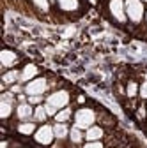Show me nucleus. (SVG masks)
<instances>
[{"instance_id": "473e14b6", "label": "nucleus", "mask_w": 147, "mask_h": 148, "mask_svg": "<svg viewBox=\"0 0 147 148\" xmlns=\"http://www.w3.org/2000/svg\"><path fill=\"white\" fill-rule=\"evenodd\" d=\"M145 104H147V101H145Z\"/></svg>"}, {"instance_id": "39448f33", "label": "nucleus", "mask_w": 147, "mask_h": 148, "mask_svg": "<svg viewBox=\"0 0 147 148\" xmlns=\"http://www.w3.org/2000/svg\"><path fill=\"white\" fill-rule=\"evenodd\" d=\"M106 11L110 14V18L119 23V25H126L128 23V16H126V0H108L106 2Z\"/></svg>"}, {"instance_id": "6e6552de", "label": "nucleus", "mask_w": 147, "mask_h": 148, "mask_svg": "<svg viewBox=\"0 0 147 148\" xmlns=\"http://www.w3.org/2000/svg\"><path fill=\"white\" fill-rule=\"evenodd\" d=\"M20 71H21V76H20V83L21 85H27L28 81H32V79H35L37 76H41V69L35 65V64H32V62L23 64Z\"/></svg>"}, {"instance_id": "7ed1b4c3", "label": "nucleus", "mask_w": 147, "mask_h": 148, "mask_svg": "<svg viewBox=\"0 0 147 148\" xmlns=\"http://www.w3.org/2000/svg\"><path fill=\"white\" fill-rule=\"evenodd\" d=\"M71 101H73V97H71V92L67 88H55V90L50 92V94L46 95V99H44L46 104L57 108V109L71 106Z\"/></svg>"}, {"instance_id": "a211bd4d", "label": "nucleus", "mask_w": 147, "mask_h": 148, "mask_svg": "<svg viewBox=\"0 0 147 148\" xmlns=\"http://www.w3.org/2000/svg\"><path fill=\"white\" fill-rule=\"evenodd\" d=\"M124 86H126V99L128 101H133V99H138V90H140V81H137V79H128L126 83H124Z\"/></svg>"}, {"instance_id": "bb28decb", "label": "nucleus", "mask_w": 147, "mask_h": 148, "mask_svg": "<svg viewBox=\"0 0 147 148\" xmlns=\"http://www.w3.org/2000/svg\"><path fill=\"white\" fill-rule=\"evenodd\" d=\"M76 102L82 104V106H85V97H83V95H78V97H76Z\"/></svg>"}, {"instance_id": "f03ea898", "label": "nucleus", "mask_w": 147, "mask_h": 148, "mask_svg": "<svg viewBox=\"0 0 147 148\" xmlns=\"http://www.w3.org/2000/svg\"><path fill=\"white\" fill-rule=\"evenodd\" d=\"M145 4L142 0H126V16L128 23H131L133 27H140L144 23L145 18Z\"/></svg>"}, {"instance_id": "7c9ffc66", "label": "nucleus", "mask_w": 147, "mask_h": 148, "mask_svg": "<svg viewBox=\"0 0 147 148\" xmlns=\"http://www.w3.org/2000/svg\"><path fill=\"white\" fill-rule=\"evenodd\" d=\"M144 23H145V27H147V7H145V18H144Z\"/></svg>"}, {"instance_id": "6ab92c4d", "label": "nucleus", "mask_w": 147, "mask_h": 148, "mask_svg": "<svg viewBox=\"0 0 147 148\" xmlns=\"http://www.w3.org/2000/svg\"><path fill=\"white\" fill-rule=\"evenodd\" d=\"M32 120L35 122V123H46L48 120H50V116H48V113H46V108H44V104H39V106H35L34 108V116H32Z\"/></svg>"}, {"instance_id": "c85d7f7f", "label": "nucleus", "mask_w": 147, "mask_h": 148, "mask_svg": "<svg viewBox=\"0 0 147 148\" xmlns=\"http://www.w3.org/2000/svg\"><path fill=\"white\" fill-rule=\"evenodd\" d=\"M67 148H82V146H76V145H71V143H67Z\"/></svg>"}, {"instance_id": "a878e982", "label": "nucleus", "mask_w": 147, "mask_h": 148, "mask_svg": "<svg viewBox=\"0 0 147 148\" xmlns=\"http://www.w3.org/2000/svg\"><path fill=\"white\" fill-rule=\"evenodd\" d=\"M67 143H69V141H60V139H55V143H53L50 148H67Z\"/></svg>"}, {"instance_id": "cd10ccee", "label": "nucleus", "mask_w": 147, "mask_h": 148, "mask_svg": "<svg viewBox=\"0 0 147 148\" xmlns=\"http://www.w3.org/2000/svg\"><path fill=\"white\" fill-rule=\"evenodd\" d=\"M0 148H9V139H2V145H0Z\"/></svg>"}, {"instance_id": "9d476101", "label": "nucleus", "mask_w": 147, "mask_h": 148, "mask_svg": "<svg viewBox=\"0 0 147 148\" xmlns=\"http://www.w3.org/2000/svg\"><path fill=\"white\" fill-rule=\"evenodd\" d=\"M57 9L64 14H75L82 11V0H55Z\"/></svg>"}, {"instance_id": "aec40b11", "label": "nucleus", "mask_w": 147, "mask_h": 148, "mask_svg": "<svg viewBox=\"0 0 147 148\" xmlns=\"http://www.w3.org/2000/svg\"><path fill=\"white\" fill-rule=\"evenodd\" d=\"M32 9H35L37 12H43V14H48L50 12V0H28Z\"/></svg>"}, {"instance_id": "2f4dec72", "label": "nucleus", "mask_w": 147, "mask_h": 148, "mask_svg": "<svg viewBox=\"0 0 147 148\" xmlns=\"http://www.w3.org/2000/svg\"><path fill=\"white\" fill-rule=\"evenodd\" d=\"M142 2H144V4H145V5H147V0H142Z\"/></svg>"}, {"instance_id": "423d86ee", "label": "nucleus", "mask_w": 147, "mask_h": 148, "mask_svg": "<svg viewBox=\"0 0 147 148\" xmlns=\"http://www.w3.org/2000/svg\"><path fill=\"white\" fill-rule=\"evenodd\" d=\"M21 62V57L18 55L14 49H9V48H4L0 51V65H2V72L4 71H9V69H16Z\"/></svg>"}, {"instance_id": "dca6fc26", "label": "nucleus", "mask_w": 147, "mask_h": 148, "mask_svg": "<svg viewBox=\"0 0 147 148\" xmlns=\"http://www.w3.org/2000/svg\"><path fill=\"white\" fill-rule=\"evenodd\" d=\"M71 145H76V146H82L85 143V131L78 129L76 125H71V131H69V139H67Z\"/></svg>"}, {"instance_id": "20e7f679", "label": "nucleus", "mask_w": 147, "mask_h": 148, "mask_svg": "<svg viewBox=\"0 0 147 148\" xmlns=\"http://www.w3.org/2000/svg\"><path fill=\"white\" fill-rule=\"evenodd\" d=\"M34 143L39 145V146H44V148H50L53 143H55V132H53V123L46 122V123H41L37 127L35 134L32 136Z\"/></svg>"}, {"instance_id": "393cba45", "label": "nucleus", "mask_w": 147, "mask_h": 148, "mask_svg": "<svg viewBox=\"0 0 147 148\" xmlns=\"http://www.w3.org/2000/svg\"><path fill=\"white\" fill-rule=\"evenodd\" d=\"M44 108H46V113H48V116H50V118L53 120V118H55V115H57V111H59V109H57V108H53V106H50V104H46V102H44Z\"/></svg>"}, {"instance_id": "5701e85b", "label": "nucleus", "mask_w": 147, "mask_h": 148, "mask_svg": "<svg viewBox=\"0 0 147 148\" xmlns=\"http://www.w3.org/2000/svg\"><path fill=\"white\" fill-rule=\"evenodd\" d=\"M82 148H106V143L105 141H85Z\"/></svg>"}, {"instance_id": "4468645a", "label": "nucleus", "mask_w": 147, "mask_h": 148, "mask_svg": "<svg viewBox=\"0 0 147 148\" xmlns=\"http://www.w3.org/2000/svg\"><path fill=\"white\" fill-rule=\"evenodd\" d=\"M73 116H75V108L73 106H67V108H62L57 111L53 122H59V123H69L73 122Z\"/></svg>"}, {"instance_id": "1a4fd4ad", "label": "nucleus", "mask_w": 147, "mask_h": 148, "mask_svg": "<svg viewBox=\"0 0 147 148\" xmlns=\"http://www.w3.org/2000/svg\"><path fill=\"white\" fill-rule=\"evenodd\" d=\"M34 108L28 101L27 102H18L16 104V109H14V118L18 122H25V120H32L34 116Z\"/></svg>"}, {"instance_id": "4be33fe9", "label": "nucleus", "mask_w": 147, "mask_h": 148, "mask_svg": "<svg viewBox=\"0 0 147 148\" xmlns=\"http://www.w3.org/2000/svg\"><path fill=\"white\" fill-rule=\"evenodd\" d=\"M138 99H140V101H147V79H142V81H140Z\"/></svg>"}, {"instance_id": "c756f323", "label": "nucleus", "mask_w": 147, "mask_h": 148, "mask_svg": "<svg viewBox=\"0 0 147 148\" xmlns=\"http://www.w3.org/2000/svg\"><path fill=\"white\" fill-rule=\"evenodd\" d=\"M87 2H89V4H92V5H96V4H98V0H87Z\"/></svg>"}, {"instance_id": "f8f14e48", "label": "nucleus", "mask_w": 147, "mask_h": 148, "mask_svg": "<svg viewBox=\"0 0 147 148\" xmlns=\"http://www.w3.org/2000/svg\"><path fill=\"white\" fill-rule=\"evenodd\" d=\"M106 139V129L99 123H94L85 131V141H105Z\"/></svg>"}, {"instance_id": "b1692460", "label": "nucleus", "mask_w": 147, "mask_h": 148, "mask_svg": "<svg viewBox=\"0 0 147 148\" xmlns=\"http://www.w3.org/2000/svg\"><path fill=\"white\" fill-rule=\"evenodd\" d=\"M44 99H46V95H28V102H30L32 106L44 104Z\"/></svg>"}, {"instance_id": "9b49d317", "label": "nucleus", "mask_w": 147, "mask_h": 148, "mask_svg": "<svg viewBox=\"0 0 147 148\" xmlns=\"http://www.w3.org/2000/svg\"><path fill=\"white\" fill-rule=\"evenodd\" d=\"M37 127H39V123H35L34 120H25V122H18L14 129H16V132L20 134V136L32 138L35 134V131H37Z\"/></svg>"}, {"instance_id": "0eeeda50", "label": "nucleus", "mask_w": 147, "mask_h": 148, "mask_svg": "<svg viewBox=\"0 0 147 148\" xmlns=\"http://www.w3.org/2000/svg\"><path fill=\"white\" fill-rule=\"evenodd\" d=\"M20 76H21V71L20 69H9V71H4L2 76H0V81H2V85H0V88H2V92L9 90L12 85L20 83Z\"/></svg>"}, {"instance_id": "f3484780", "label": "nucleus", "mask_w": 147, "mask_h": 148, "mask_svg": "<svg viewBox=\"0 0 147 148\" xmlns=\"http://www.w3.org/2000/svg\"><path fill=\"white\" fill-rule=\"evenodd\" d=\"M98 123L103 125L105 129H114V127L117 125L115 118L110 115L108 111H105V109H98Z\"/></svg>"}, {"instance_id": "ddd939ff", "label": "nucleus", "mask_w": 147, "mask_h": 148, "mask_svg": "<svg viewBox=\"0 0 147 148\" xmlns=\"http://www.w3.org/2000/svg\"><path fill=\"white\" fill-rule=\"evenodd\" d=\"M16 101H7V99H0V118L7 122L11 116H14V109H16Z\"/></svg>"}, {"instance_id": "f257e3e1", "label": "nucleus", "mask_w": 147, "mask_h": 148, "mask_svg": "<svg viewBox=\"0 0 147 148\" xmlns=\"http://www.w3.org/2000/svg\"><path fill=\"white\" fill-rule=\"evenodd\" d=\"M98 123V109L89 108V106H80L75 109V116H73V125H76L82 131H87L89 127Z\"/></svg>"}, {"instance_id": "412c9836", "label": "nucleus", "mask_w": 147, "mask_h": 148, "mask_svg": "<svg viewBox=\"0 0 147 148\" xmlns=\"http://www.w3.org/2000/svg\"><path fill=\"white\" fill-rule=\"evenodd\" d=\"M135 116H137V120L138 122H145L147 120V104H145V101H140L138 102V106L135 108Z\"/></svg>"}, {"instance_id": "2eb2a0df", "label": "nucleus", "mask_w": 147, "mask_h": 148, "mask_svg": "<svg viewBox=\"0 0 147 148\" xmlns=\"http://www.w3.org/2000/svg\"><path fill=\"white\" fill-rule=\"evenodd\" d=\"M69 131H71V125H69V123H59V122H53L55 139L67 141V139H69Z\"/></svg>"}]
</instances>
